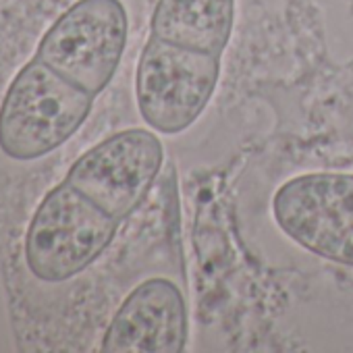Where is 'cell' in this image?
I'll use <instances>...</instances> for the list:
<instances>
[{
	"instance_id": "cell-1",
	"label": "cell",
	"mask_w": 353,
	"mask_h": 353,
	"mask_svg": "<svg viewBox=\"0 0 353 353\" xmlns=\"http://www.w3.org/2000/svg\"><path fill=\"white\" fill-rule=\"evenodd\" d=\"M92 104V94L34 59L0 104V150L13 160L42 158L79 131Z\"/></svg>"
},
{
	"instance_id": "cell-2",
	"label": "cell",
	"mask_w": 353,
	"mask_h": 353,
	"mask_svg": "<svg viewBox=\"0 0 353 353\" xmlns=\"http://www.w3.org/2000/svg\"><path fill=\"white\" fill-rule=\"evenodd\" d=\"M117 229V219L65 181L44 196L30 223L28 268L44 283L69 281L106 252Z\"/></svg>"
},
{
	"instance_id": "cell-3",
	"label": "cell",
	"mask_w": 353,
	"mask_h": 353,
	"mask_svg": "<svg viewBox=\"0 0 353 353\" xmlns=\"http://www.w3.org/2000/svg\"><path fill=\"white\" fill-rule=\"evenodd\" d=\"M221 57L148 38L135 73V100L148 127L164 135L190 129L210 104Z\"/></svg>"
},
{
	"instance_id": "cell-4",
	"label": "cell",
	"mask_w": 353,
	"mask_h": 353,
	"mask_svg": "<svg viewBox=\"0 0 353 353\" xmlns=\"http://www.w3.org/2000/svg\"><path fill=\"white\" fill-rule=\"evenodd\" d=\"M127 36L121 0H77L44 34L36 59L96 98L119 69Z\"/></svg>"
},
{
	"instance_id": "cell-5",
	"label": "cell",
	"mask_w": 353,
	"mask_h": 353,
	"mask_svg": "<svg viewBox=\"0 0 353 353\" xmlns=\"http://www.w3.org/2000/svg\"><path fill=\"white\" fill-rule=\"evenodd\" d=\"M279 229L310 254L353 268V174L307 172L272 198Z\"/></svg>"
},
{
	"instance_id": "cell-6",
	"label": "cell",
	"mask_w": 353,
	"mask_h": 353,
	"mask_svg": "<svg viewBox=\"0 0 353 353\" xmlns=\"http://www.w3.org/2000/svg\"><path fill=\"white\" fill-rule=\"evenodd\" d=\"M162 162L154 129H125L81 154L65 181L121 223L145 200Z\"/></svg>"
},
{
	"instance_id": "cell-7",
	"label": "cell",
	"mask_w": 353,
	"mask_h": 353,
	"mask_svg": "<svg viewBox=\"0 0 353 353\" xmlns=\"http://www.w3.org/2000/svg\"><path fill=\"white\" fill-rule=\"evenodd\" d=\"M190 336V316L181 289L156 276L139 283L112 316L104 353H181Z\"/></svg>"
},
{
	"instance_id": "cell-8",
	"label": "cell",
	"mask_w": 353,
	"mask_h": 353,
	"mask_svg": "<svg viewBox=\"0 0 353 353\" xmlns=\"http://www.w3.org/2000/svg\"><path fill=\"white\" fill-rule=\"evenodd\" d=\"M235 11V0H158L150 19V36L223 57L233 36Z\"/></svg>"
}]
</instances>
